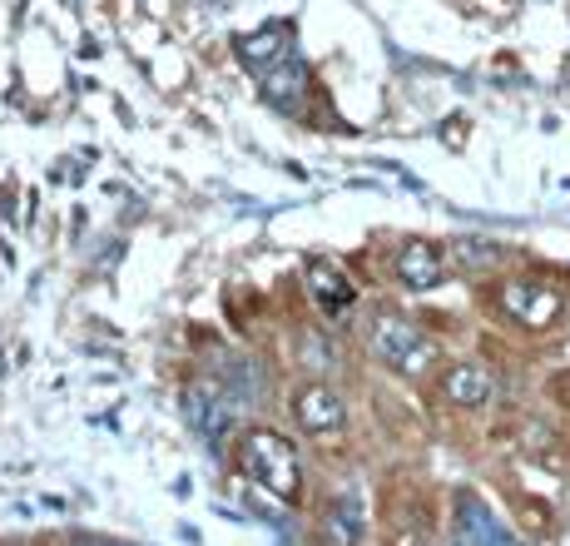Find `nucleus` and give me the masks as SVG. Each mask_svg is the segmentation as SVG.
I'll list each match as a JSON object with an SVG mask.
<instances>
[{"label": "nucleus", "mask_w": 570, "mask_h": 546, "mask_svg": "<svg viewBox=\"0 0 570 546\" xmlns=\"http://www.w3.org/2000/svg\"><path fill=\"white\" fill-rule=\"evenodd\" d=\"M238 467H244V472L254 477L258 487H268L273 497L298 501V491H303V462H298V447H293L288 437L254 428V432L244 437V447H238Z\"/></svg>", "instance_id": "f257e3e1"}, {"label": "nucleus", "mask_w": 570, "mask_h": 546, "mask_svg": "<svg viewBox=\"0 0 570 546\" xmlns=\"http://www.w3.org/2000/svg\"><path fill=\"white\" fill-rule=\"evenodd\" d=\"M367 343H372V358H382L387 368H397V373H407V378H422L426 368L436 363L432 338H422V328L397 319V313H382V319L372 323Z\"/></svg>", "instance_id": "f03ea898"}, {"label": "nucleus", "mask_w": 570, "mask_h": 546, "mask_svg": "<svg viewBox=\"0 0 570 546\" xmlns=\"http://www.w3.org/2000/svg\"><path fill=\"white\" fill-rule=\"evenodd\" d=\"M293 418H298V428L308 437H327L347 422V402L337 398L327 382H308V388H298V398H293Z\"/></svg>", "instance_id": "7ed1b4c3"}, {"label": "nucleus", "mask_w": 570, "mask_h": 546, "mask_svg": "<svg viewBox=\"0 0 570 546\" xmlns=\"http://www.w3.org/2000/svg\"><path fill=\"white\" fill-rule=\"evenodd\" d=\"M184 412L204 437H224V428L234 422V392H224L214 378H199L184 392Z\"/></svg>", "instance_id": "20e7f679"}, {"label": "nucleus", "mask_w": 570, "mask_h": 546, "mask_svg": "<svg viewBox=\"0 0 570 546\" xmlns=\"http://www.w3.org/2000/svg\"><path fill=\"white\" fill-rule=\"evenodd\" d=\"M501 309H507L517 323H525V328H546L556 313H561V293H556L551 283L521 279V283H507V293H501Z\"/></svg>", "instance_id": "39448f33"}, {"label": "nucleus", "mask_w": 570, "mask_h": 546, "mask_svg": "<svg viewBox=\"0 0 570 546\" xmlns=\"http://www.w3.org/2000/svg\"><path fill=\"white\" fill-rule=\"evenodd\" d=\"M263 100L273 109H283V115H298V109L308 105V65L293 60V55L283 65H273V70L263 75Z\"/></svg>", "instance_id": "423d86ee"}, {"label": "nucleus", "mask_w": 570, "mask_h": 546, "mask_svg": "<svg viewBox=\"0 0 570 546\" xmlns=\"http://www.w3.org/2000/svg\"><path fill=\"white\" fill-rule=\"evenodd\" d=\"M397 279H402V289H412V293H426V289H436V283H442V273H446V259H442V248L436 244H422V238H416V244H407L397 254Z\"/></svg>", "instance_id": "0eeeda50"}, {"label": "nucleus", "mask_w": 570, "mask_h": 546, "mask_svg": "<svg viewBox=\"0 0 570 546\" xmlns=\"http://www.w3.org/2000/svg\"><path fill=\"white\" fill-rule=\"evenodd\" d=\"M491 392H497V382H491V368H481V363H456L442 378V398L452 408H487Z\"/></svg>", "instance_id": "6e6552de"}, {"label": "nucleus", "mask_w": 570, "mask_h": 546, "mask_svg": "<svg viewBox=\"0 0 570 546\" xmlns=\"http://www.w3.org/2000/svg\"><path fill=\"white\" fill-rule=\"evenodd\" d=\"M308 289H313V303L327 313V319H343L347 309H353L357 289L347 273H337L333 264H323V259H313L308 264Z\"/></svg>", "instance_id": "1a4fd4ad"}, {"label": "nucleus", "mask_w": 570, "mask_h": 546, "mask_svg": "<svg viewBox=\"0 0 570 546\" xmlns=\"http://www.w3.org/2000/svg\"><path fill=\"white\" fill-rule=\"evenodd\" d=\"M238 60H244L254 75H268L273 65L288 60V30L273 26V30H258V36H244L238 40Z\"/></svg>", "instance_id": "9d476101"}, {"label": "nucleus", "mask_w": 570, "mask_h": 546, "mask_svg": "<svg viewBox=\"0 0 570 546\" xmlns=\"http://www.w3.org/2000/svg\"><path fill=\"white\" fill-rule=\"evenodd\" d=\"M323 527L337 546H357V537H363V507H357V491H337V497L327 501Z\"/></svg>", "instance_id": "9b49d317"}, {"label": "nucleus", "mask_w": 570, "mask_h": 546, "mask_svg": "<svg viewBox=\"0 0 570 546\" xmlns=\"http://www.w3.org/2000/svg\"><path fill=\"white\" fill-rule=\"evenodd\" d=\"M462 264L466 269H491V264H501V248L487 244V238H466V244H462Z\"/></svg>", "instance_id": "f8f14e48"}, {"label": "nucleus", "mask_w": 570, "mask_h": 546, "mask_svg": "<svg viewBox=\"0 0 570 546\" xmlns=\"http://www.w3.org/2000/svg\"><path fill=\"white\" fill-rule=\"evenodd\" d=\"M70 546H125V542H100V537H75Z\"/></svg>", "instance_id": "ddd939ff"}, {"label": "nucleus", "mask_w": 570, "mask_h": 546, "mask_svg": "<svg viewBox=\"0 0 570 546\" xmlns=\"http://www.w3.org/2000/svg\"><path fill=\"white\" fill-rule=\"evenodd\" d=\"M551 392H561V398H570V378H561V382H556Z\"/></svg>", "instance_id": "4468645a"}]
</instances>
